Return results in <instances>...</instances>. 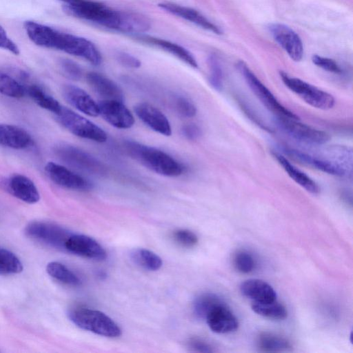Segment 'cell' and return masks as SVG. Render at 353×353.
Instances as JSON below:
<instances>
[{
	"mask_svg": "<svg viewBox=\"0 0 353 353\" xmlns=\"http://www.w3.org/2000/svg\"><path fill=\"white\" fill-rule=\"evenodd\" d=\"M135 37L143 43L157 47L169 52L193 68H198L197 61L193 54L179 44L148 35L139 34Z\"/></svg>",
	"mask_w": 353,
	"mask_h": 353,
	"instance_id": "44dd1931",
	"label": "cell"
},
{
	"mask_svg": "<svg viewBox=\"0 0 353 353\" xmlns=\"http://www.w3.org/2000/svg\"><path fill=\"white\" fill-rule=\"evenodd\" d=\"M257 345L260 350L266 352H286L292 349V345L286 338L268 332L259 335Z\"/></svg>",
	"mask_w": 353,
	"mask_h": 353,
	"instance_id": "4316f807",
	"label": "cell"
},
{
	"mask_svg": "<svg viewBox=\"0 0 353 353\" xmlns=\"http://www.w3.org/2000/svg\"><path fill=\"white\" fill-rule=\"evenodd\" d=\"M236 68L257 99L277 117L299 119L293 112L283 105L272 92L259 79L248 65L239 61Z\"/></svg>",
	"mask_w": 353,
	"mask_h": 353,
	"instance_id": "5b68a950",
	"label": "cell"
},
{
	"mask_svg": "<svg viewBox=\"0 0 353 353\" xmlns=\"http://www.w3.org/2000/svg\"><path fill=\"white\" fill-rule=\"evenodd\" d=\"M86 81L103 100L123 101L124 95L121 88L106 76L97 72H89L86 74Z\"/></svg>",
	"mask_w": 353,
	"mask_h": 353,
	"instance_id": "ffe728a7",
	"label": "cell"
},
{
	"mask_svg": "<svg viewBox=\"0 0 353 353\" xmlns=\"http://www.w3.org/2000/svg\"><path fill=\"white\" fill-rule=\"evenodd\" d=\"M24 88L26 93H27L38 105L54 114L59 112L62 105L57 99L48 94L39 85L30 83L24 85Z\"/></svg>",
	"mask_w": 353,
	"mask_h": 353,
	"instance_id": "484cf974",
	"label": "cell"
},
{
	"mask_svg": "<svg viewBox=\"0 0 353 353\" xmlns=\"http://www.w3.org/2000/svg\"><path fill=\"white\" fill-rule=\"evenodd\" d=\"M23 269L20 259L11 251L0 246V275L19 274Z\"/></svg>",
	"mask_w": 353,
	"mask_h": 353,
	"instance_id": "1f68e13d",
	"label": "cell"
},
{
	"mask_svg": "<svg viewBox=\"0 0 353 353\" xmlns=\"http://www.w3.org/2000/svg\"><path fill=\"white\" fill-rule=\"evenodd\" d=\"M279 164L283 168L288 175L298 185L312 194H318L320 191L318 184L305 173L299 170L283 154L273 153Z\"/></svg>",
	"mask_w": 353,
	"mask_h": 353,
	"instance_id": "d4e9b609",
	"label": "cell"
},
{
	"mask_svg": "<svg viewBox=\"0 0 353 353\" xmlns=\"http://www.w3.org/2000/svg\"><path fill=\"white\" fill-rule=\"evenodd\" d=\"M0 93L12 98H21L26 94L24 85L10 74L0 71Z\"/></svg>",
	"mask_w": 353,
	"mask_h": 353,
	"instance_id": "d6a6232c",
	"label": "cell"
},
{
	"mask_svg": "<svg viewBox=\"0 0 353 353\" xmlns=\"http://www.w3.org/2000/svg\"><path fill=\"white\" fill-rule=\"evenodd\" d=\"M58 50L83 58L94 65L102 61L100 52L91 41L72 34L62 32Z\"/></svg>",
	"mask_w": 353,
	"mask_h": 353,
	"instance_id": "30bf717a",
	"label": "cell"
},
{
	"mask_svg": "<svg viewBox=\"0 0 353 353\" xmlns=\"http://www.w3.org/2000/svg\"><path fill=\"white\" fill-rule=\"evenodd\" d=\"M30 134L24 129L14 125L0 123V145L21 150L32 143Z\"/></svg>",
	"mask_w": 353,
	"mask_h": 353,
	"instance_id": "603a6c76",
	"label": "cell"
},
{
	"mask_svg": "<svg viewBox=\"0 0 353 353\" xmlns=\"http://www.w3.org/2000/svg\"><path fill=\"white\" fill-rule=\"evenodd\" d=\"M47 273L54 279L70 286H78L81 279L67 266L57 261H52L46 266Z\"/></svg>",
	"mask_w": 353,
	"mask_h": 353,
	"instance_id": "f546056e",
	"label": "cell"
},
{
	"mask_svg": "<svg viewBox=\"0 0 353 353\" xmlns=\"http://www.w3.org/2000/svg\"><path fill=\"white\" fill-rule=\"evenodd\" d=\"M65 250L96 261L107 257L105 249L95 239L84 234H71L65 243Z\"/></svg>",
	"mask_w": 353,
	"mask_h": 353,
	"instance_id": "5bb4252c",
	"label": "cell"
},
{
	"mask_svg": "<svg viewBox=\"0 0 353 353\" xmlns=\"http://www.w3.org/2000/svg\"><path fill=\"white\" fill-rule=\"evenodd\" d=\"M276 123L290 137L306 144L319 145L330 139L326 132L302 123L299 119L276 117Z\"/></svg>",
	"mask_w": 353,
	"mask_h": 353,
	"instance_id": "ba28073f",
	"label": "cell"
},
{
	"mask_svg": "<svg viewBox=\"0 0 353 353\" xmlns=\"http://www.w3.org/2000/svg\"><path fill=\"white\" fill-rule=\"evenodd\" d=\"M174 105L176 112L183 117L192 118L196 114V105L184 96H176L174 100Z\"/></svg>",
	"mask_w": 353,
	"mask_h": 353,
	"instance_id": "d590c367",
	"label": "cell"
},
{
	"mask_svg": "<svg viewBox=\"0 0 353 353\" xmlns=\"http://www.w3.org/2000/svg\"><path fill=\"white\" fill-rule=\"evenodd\" d=\"M188 347L194 352H213V347L200 338H192L188 342Z\"/></svg>",
	"mask_w": 353,
	"mask_h": 353,
	"instance_id": "b9f144b4",
	"label": "cell"
},
{
	"mask_svg": "<svg viewBox=\"0 0 353 353\" xmlns=\"http://www.w3.org/2000/svg\"><path fill=\"white\" fill-rule=\"evenodd\" d=\"M57 155L68 164L92 174H103L105 167L90 154L77 147L61 145L55 150Z\"/></svg>",
	"mask_w": 353,
	"mask_h": 353,
	"instance_id": "9c48e42d",
	"label": "cell"
},
{
	"mask_svg": "<svg viewBox=\"0 0 353 353\" xmlns=\"http://www.w3.org/2000/svg\"><path fill=\"white\" fill-rule=\"evenodd\" d=\"M63 9L68 14L88 21L105 28L128 33L130 25V12L112 9L93 0H60Z\"/></svg>",
	"mask_w": 353,
	"mask_h": 353,
	"instance_id": "6da1fadb",
	"label": "cell"
},
{
	"mask_svg": "<svg viewBox=\"0 0 353 353\" xmlns=\"http://www.w3.org/2000/svg\"><path fill=\"white\" fill-rule=\"evenodd\" d=\"M314 65L329 72L341 74L342 69L339 65L333 59L314 54L312 57Z\"/></svg>",
	"mask_w": 353,
	"mask_h": 353,
	"instance_id": "f35d334b",
	"label": "cell"
},
{
	"mask_svg": "<svg viewBox=\"0 0 353 353\" xmlns=\"http://www.w3.org/2000/svg\"><path fill=\"white\" fill-rule=\"evenodd\" d=\"M274 39L294 61L303 56V46L300 37L290 27L282 23H272L268 27Z\"/></svg>",
	"mask_w": 353,
	"mask_h": 353,
	"instance_id": "9a60e30c",
	"label": "cell"
},
{
	"mask_svg": "<svg viewBox=\"0 0 353 353\" xmlns=\"http://www.w3.org/2000/svg\"><path fill=\"white\" fill-rule=\"evenodd\" d=\"M210 330L218 334L236 331L239 321L225 302L213 308L205 319Z\"/></svg>",
	"mask_w": 353,
	"mask_h": 353,
	"instance_id": "e0dca14e",
	"label": "cell"
},
{
	"mask_svg": "<svg viewBox=\"0 0 353 353\" xmlns=\"http://www.w3.org/2000/svg\"><path fill=\"white\" fill-rule=\"evenodd\" d=\"M137 117L149 128L164 136H170L172 128L167 117L153 105L143 102L134 106Z\"/></svg>",
	"mask_w": 353,
	"mask_h": 353,
	"instance_id": "2e32d148",
	"label": "cell"
},
{
	"mask_svg": "<svg viewBox=\"0 0 353 353\" xmlns=\"http://www.w3.org/2000/svg\"><path fill=\"white\" fill-rule=\"evenodd\" d=\"M62 92L68 103L79 111L90 117L99 115L98 103L81 88L74 85H65Z\"/></svg>",
	"mask_w": 353,
	"mask_h": 353,
	"instance_id": "d6986e66",
	"label": "cell"
},
{
	"mask_svg": "<svg viewBox=\"0 0 353 353\" xmlns=\"http://www.w3.org/2000/svg\"><path fill=\"white\" fill-rule=\"evenodd\" d=\"M25 234L30 239L45 245L65 250V243L72 233L55 223L34 221L26 226Z\"/></svg>",
	"mask_w": 353,
	"mask_h": 353,
	"instance_id": "52a82bcc",
	"label": "cell"
},
{
	"mask_svg": "<svg viewBox=\"0 0 353 353\" xmlns=\"http://www.w3.org/2000/svg\"><path fill=\"white\" fill-rule=\"evenodd\" d=\"M208 63L210 69V83L214 90L221 91L223 85V74L219 61L214 54H210L208 59Z\"/></svg>",
	"mask_w": 353,
	"mask_h": 353,
	"instance_id": "e575fe53",
	"label": "cell"
},
{
	"mask_svg": "<svg viewBox=\"0 0 353 353\" xmlns=\"http://www.w3.org/2000/svg\"><path fill=\"white\" fill-rule=\"evenodd\" d=\"M182 134L190 141L197 140L202 134L200 127L194 123H188L181 128Z\"/></svg>",
	"mask_w": 353,
	"mask_h": 353,
	"instance_id": "7bdbcfd3",
	"label": "cell"
},
{
	"mask_svg": "<svg viewBox=\"0 0 353 353\" xmlns=\"http://www.w3.org/2000/svg\"><path fill=\"white\" fill-rule=\"evenodd\" d=\"M0 48L6 50L17 55L19 54L18 46L8 37L1 26H0Z\"/></svg>",
	"mask_w": 353,
	"mask_h": 353,
	"instance_id": "60d3db41",
	"label": "cell"
},
{
	"mask_svg": "<svg viewBox=\"0 0 353 353\" xmlns=\"http://www.w3.org/2000/svg\"><path fill=\"white\" fill-rule=\"evenodd\" d=\"M279 75L284 85L309 105L322 110L334 107L335 99L329 92L283 71H280Z\"/></svg>",
	"mask_w": 353,
	"mask_h": 353,
	"instance_id": "277c9868",
	"label": "cell"
},
{
	"mask_svg": "<svg viewBox=\"0 0 353 353\" xmlns=\"http://www.w3.org/2000/svg\"><path fill=\"white\" fill-rule=\"evenodd\" d=\"M130 255L134 263L150 271L159 270L163 264L162 259L158 254L147 249H134L131 251Z\"/></svg>",
	"mask_w": 353,
	"mask_h": 353,
	"instance_id": "f1b7e54d",
	"label": "cell"
},
{
	"mask_svg": "<svg viewBox=\"0 0 353 353\" xmlns=\"http://www.w3.org/2000/svg\"><path fill=\"white\" fill-rule=\"evenodd\" d=\"M45 170L54 183L63 188L79 191L92 188L88 180L62 165L50 161L46 165Z\"/></svg>",
	"mask_w": 353,
	"mask_h": 353,
	"instance_id": "8fae6325",
	"label": "cell"
},
{
	"mask_svg": "<svg viewBox=\"0 0 353 353\" xmlns=\"http://www.w3.org/2000/svg\"><path fill=\"white\" fill-rule=\"evenodd\" d=\"M235 269L243 274L253 272L256 267V261L254 256L247 250H238L233 256Z\"/></svg>",
	"mask_w": 353,
	"mask_h": 353,
	"instance_id": "836d02e7",
	"label": "cell"
},
{
	"mask_svg": "<svg viewBox=\"0 0 353 353\" xmlns=\"http://www.w3.org/2000/svg\"><path fill=\"white\" fill-rule=\"evenodd\" d=\"M60 67L63 73L70 79L79 80L83 74L81 66L72 60L62 59L60 60Z\"/></svg>",
	"mask_w": 353,
	"mask_h": 353,
	"instance_id": "74e56055",
	"label": "cell"
},
{
	"mask_svg": "<svg viewBox=\"0 0 353 353\" xmlns=\"http://www.w3.org/2000/svg\"><path fill=\"white\" fill-rule=\"evenodd\" d=\"M99 115L111 125L118 129L130 128L134 117L123 101L102 100L98 103Z\"/></svg>",
	"mask_w": 353,
	"mask_h": 353,
	"instance_id": "4fadbf2b",
	"label": "cell"
},
{
	"mask_svg": "<svg viewBox=\"0 0 353 353\" xmlns=\"http://www.w3.org/2000/svg\"><path fill=\"white\" fill-rule=\"evenodd\" d=\"M172 237L177 243L186 248L193 247L198 243L196 234L189 230H177L174 232Z\"/></svg>",
	"mask_w": 353,
	"mask_h": 353,
	"instance_id": "8d00e7d4",
	"label": "cell"
},
{
	"mask_svg": "<svg viewBox=\"0 0 353 353\" xmlns=\"http://www.w3.org/2000/svg\"><path fill=\"white\" fill-rule=\"evenodd\" d=\"M224 301L213 293H203L198 296L193 303V311L196 316L204 319L216 306Z\"/></svg>",
	"mask_w": 353,
	"mask_h": 353,
	"instance_id": "4dcf8cb0",
	"label": "cell"
},
{
	"mask_svg": "<svg viewBox=\"0 0 353 353\" xmlns=\"http://www.w3.org/2000/svg\"><path fill=\"white\" fill-rule=\"evenodd\" d=\"M251 307L255 313L268 319L283 320L288 316L285 307L276 299L264 302L253 301Z\"/></svg>",
	"mask_w": 353,
	"mask_h": 353,
	"instance_id": "83f0119b",
	"label": "cell"
},
{
	"mask_svg": "<svg viewBox=\"0 0 353 353\" xmlns=\"http://www.w3.org/2000/svg\"><path fill=\"white\" fill-rule=\"evenodd\" d=\"M55 115L65 129L78 137L98 143L105 142L108 139L106 132L101 128L66 107L62 105Z\"/></svg>",
	"mask_w": 353,
	"mask_h": 353,
	"instance_id": "8992f818",
	"label": "cell"
},
{
	"mask_svg": "<svg viewBox=\"0 0 353 353\" xmlns=\"http://www.w3.org/2000/svg\"><path fill=\"white\" fill-rule=\"evenodd\" d=\"M240 291L243 296L253 301L264 302L276 299V293L267 282L258 279H250L243 281L240 285Z\"/></svg>",
	"mask_w": 353,
	"mask_h": 353,
	"instance_id": "cb8c5ba5",
	"label": "cell"
},
{
	"mask_svg": "<svg viewBox=\"0 0 353 353\" xmlns=\"http://www.w3.org/2000/svg\"><path fill=\"white\" fill-rule=\"evenodd\" d=\"M116 59L120 64L128 68H139L141 65V61L128 52H118L116 54Z\"/></svg>",
	"mask_w": 353,
	"mask_h": 353,
	"instance_id": "ab89813d",
	"label": "cell"
},
{
	"mask_svg": "<svg viewBox=\"0 0 353 353\" xmlns=\"http://www.w3.org/2000/svg\"><path fill=\"white\" fill-rule=\"evenodd\" d=\"M124 148L132 158L157 174L175 177L185 170L182 163L159 148L132 140H126Z\"/></svg>",
	"mask_w": 353,
	"mask_h": 353,
	"instance_id": "7a4b0ae2",
	"label": "cell"
},
{
	"mask_svg": "<svg viewBox=\"0 0 353 353\" xmlns=\"http://www.w3.org/2000/svg\"><path fill=\"white\" fill-rule=\"evenodd\" d=\"M68 316L79 328L98 335L108 338L121 335V330L117 323L101 311L74 306L69 309Z\"/></svg>",
	"mask_w": 353,
	"mask_h": 353,
	"instance_id": "3957f363",
	"label": "cell"
},
{
	"mask_svg": "<svg viewBox=\"0 0 353 353\" xmlns=\"http://www.w3.org/2000/svg\"><path fill=\"white\" fill-rule=\"evenodd\" d=\"M285 152L296 161L313 167L323 172L338 176H343L346 174L345 168L337 162L319 159L293 149H285Z\"/></svg>",
	"mask_w": 353,
	"mask_h": 353,
	"instance_id": "7402d4cb",
	"label": "cell"
},
{
	"mask_svg": "<svg viewBox=\"0 0 353 353\" xmlns=\"http://www.w3.org/2000/svg\"><path fill=\"white\" fill-rule=\"evenodd\" d=\"M158 6L167 12L188 21L203 29L216 34H222L219 27L193 8L170 2L160 3Z\"/></svg>",
	"mask_w": 353,
	"mask_h": 353,
	"instance_id": "ac0fdd59",
	"label": "cell"
},
{
	"mask_svg": "<svg viewBox=\"0 0 353 353\" xmlns=\"http://www.w3.org/2000/svg\"><path fill=\"white\" fill-rule=\"evenodd\" d=\"M0 185L7 192L26 203H36L40 199L35 184L24 175L16 174L3 179L0 181Z\"/></svg>",
	"mask_w": 353,
	"mask_h": 353,
	"instance_id": "7c38bea8",
	"label": "cell"
}]
</instances>
